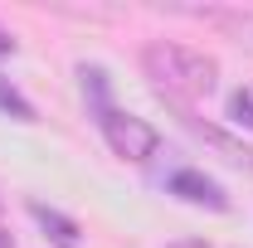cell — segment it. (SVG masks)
I'll return each mask as SVG.
<instances>
[{
    "label": "cell",
    "instance_id": "cell-1",
    "mask_svg": "<svg viewBox=\"0 0 253 248\" xmlns=\"http://www.w3.org/2000/svg\"><path fill=\"white\" fill-rule=\"evenodd\" d=\"M141 68L161 97H210L214 78H219V63L200 49H185V44H146Z\"/></svg>",
    "mask_w": 253,
    "mask_h": 248
},
{
    "label": "cell",
    "instance_id": "cell-2",
    "mask_svg": "<svg viewBox=\"0 0 253 248\" xmlns=\"http://www.w3.org/2000/svg\"><path fill=\"white\" fill-rule=\"evenodd\" d=\"M97 122H102V136H107V146L122 156V161H151V156L161 151L156 126L141 122V117H131V112L102 107V112H97Z\"/></svg>",
    "mask_w": 253,
    "mask_h": 248
},
{
    "label": "cell",
    "instance_id": "cell-3",
    "mask_svg": "<svg viewBox=\"0 0 253 248\" xmlns=\"http://www.w3.org/2000/svg\"><path fill=\"white\" fill-rule=\"evenodd\" d=\"M175 10H180V15H190V20L214 25V30L229 34L234 44L253 49V10H244V5H175Z\"/></svg>",
    "mask_w": 253,
    "mask_h": 248
},
{
    "label": "cell",
    "instance_id": "cell-4",
    "mask_svg": "<svg viewBox=\"0 0 253 248\" xmlns=\"http://www.w3.org/2000/svg\"><path fill=\"white\" fill-rule=\"evenodd\" d=\"M170 195L185 200V205H200V209H214V214L229 209V195H224L210 175H200V170H175V175H170Z\"/></svg>",
    "mask_w": 253,
    "mask_h": 248
},
{
    "label": "cell",
    "instance_id": "cell-5",
    "mask_svg": "<svg viewBox=\"0 0 253 248\" xmlns=\"http://www.w3.org/2000/svg\"><path fill=\"white\" fill-rule=\"evenodd\" d=\"M185 126L195 131V136H205V141H210V146H214V151H219L224 161H234V165H244V170H253V146H244V141H234V136H224L219 126H205L200 117H190V112H185Z\"/></svg>",
    "mask_w": 253,
    "mask_h": 248
},
{
    "label": "cell",
    "instance_id": "cell-6",
    "mask_svg": "<svg viewBox=\"0 0 253 248\" xmlns=\"http://www.w3.org/2000/svg\"><path fill=\"white\" fill-rule=\"evenodd\" d=\"M30 214H34V224L44 229V239H49L54 248H78V224H73L68 214L49 209V205H39V200L30 205Z\"/></svg>",
    "mask_w": 253,
    "mask_h": 248
},
{
    "label": "cell",
    "instance_id": "cell-7",
    "mask_svg": "<svg viewBox=\"0 0 253 248\" xmlns=\"http://www.w3.org/2000/svg\"><path fill=\"white\" fill-rule=\"evenodd\" d=\"M0 112H10L15 122H34V102L15 83H5V78H0Z\"/></svg>",
    "mask_w": 253,
    "mask_h": 248
},
{
    "label": "cell",
    "instance_id": "cell-8",
    "mask_svg": "<svg viewBox=\"0 0 253 248\" xmlns=\"http://www.w3.org/2000/svg\"><path fill=\"white\" fill-rule=\"evenodd\" d=\"M229 117H234L239 126H249V131H253V88L229 93Z\"/></svg>",
    "mask_w": 253,
    "mask_h": 248
},
{
    "label": "cell",
    "instance_id": "cell-9",
    "mask_svg": "<svg viewBox=\"0 0 253 248\" xmlns=\"http://www.w3.org/2000/svg\"><path fill=\"white\" fill-rule=\"evenodd\" d=\"M0 54H15V34L10 30H0Z\"/></svg>",
    "mask_w": 253,
    "mask_h": 248
},
{
    "label": "cell",
    "instance_id": "cell-10",
    "mask_svg": "<svg viewBox=\"0 0 253 248\" xmlns=\"http://www.w3.org/2000/svg\"><path fill=\"white\" fill-rule=\"evenodd\" d=\"M166 248H210L205 239H180V244H166Z\"/></svg>",
    "mask_w": 253,
    "mask_h": 248
},
{
    "label": "cell",
    "instance_id": "cell-11",
    "mask_svg": "<svg viewBox=\"0 0 253 248\" xmlns=\"http://www.w3.org/2000/svg\"><path fill=\"white\" fill-rule=\"evenodd\" d=\"M0 248H10V234H5V229H0Z\"/></svg>",
    "mask_w": 253,
    "mask_h": 248
}]
</instances>
